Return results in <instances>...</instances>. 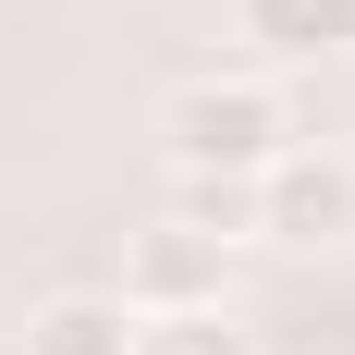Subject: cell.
Segmentation results:
<instances>
[{"mask_svg":"<svg viewBox=\"0 0 355 355\" xmlns=\"http://www.w3.org/2000/svg\"><path fill=\"white\" fill-rule=\"evenodd\" d=\"M123 306H135V319L220 306V233H196V220H147L135 245H123Z\"/></svg>","mask_w":355,"mask_h":355,"instance_id":"3957f363","label":"cell"},{"mask_svg":"<svg viewBox=\"0 0 355 355\" xmlns=\"http://www.w3.org/2000/svg\"><path fill=\"white\" fill-rule=\"evenodd\" d=\"M257 233L270 245H343L355 233V159L343 147H282L270 172H257Z\"/></svg>","mask_w":355,"mask_h":355,"instance_id":"7a4b0ae2","label":"cell"},{"mask_svg":"<svg viewBox=\"0 0 355 355\" xmlns=\"http://www.w3.org/2000/svg\"><path fill=\"white\" fill-rule=\"evenodd\" d=\"M282 147H306V123H294V98L270 86V73H184L172 98H159V159H172L184 184H257Z\"/></svg>","mask_w":355,"mask_h":355,"instance_id":"6da1fadb","label":"cell"},{"mask_svg":"<svg viewBox=\"0 0 355 355\" xmlns=\"http://www.w3.org/2000/svg\"><path fill=\"white\" fill-rule=\"evenodd\" d=\"M25 355H135V306L123 294H49L25 319Z\"/></svg>","mask_w":355,"mask_h":355,"instance_id":"5b68a950","label":"cell"},{"mask_svg":"<svg viewBox=\"0 0 355 355\" xmlns=\"http://www.w3.org/2000/svg\"><path fill=\"white\" fill-rule=\"evenodd\" d=\"M135 355H257L233 306H172V319H135Z\"/></svg>","mask_w":355,"mask_h":355,"instance_id":"8992f818","label":"cell"},{"mask_svg":"<svg viewBox=\"0 0 355 355\" xmlns=\"http://www.w3.org/2000/svg\"><path fill=\"white\" fill-rule=\"evenodd\" d=\"M257 62H343L355 49V0H233Z\"/></svg>","mask_w":355,"mask_h":355,"instance_id":"277c9868","label":"cell"}]
</instances>
